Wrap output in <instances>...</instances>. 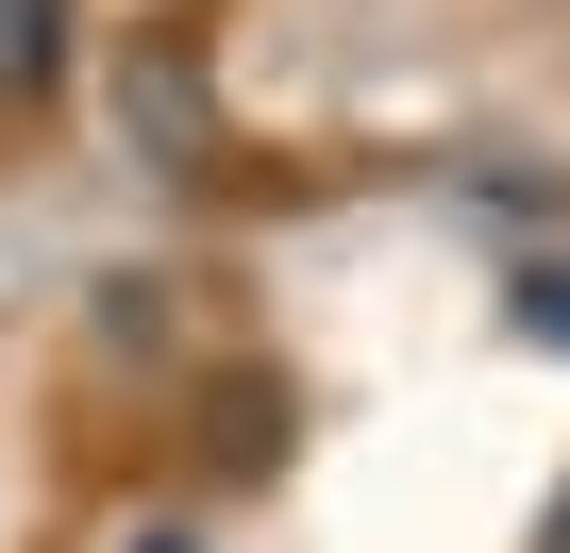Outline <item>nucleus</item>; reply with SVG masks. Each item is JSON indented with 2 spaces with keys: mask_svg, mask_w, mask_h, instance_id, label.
I'll return each instance as SVG.
<instances>
[{
  "mask_svg": "<svg viewBox=\"0 0 570 553\" xmlns=\"http://www.w3.org/2000/svg\"><path fill=\"white\" fill-rule=\"evenodd\" d=\"M135 135H168V151L202 135V68L185 51H135Z\"/></svg>",
  "mask_w": 570,
  "mask_h": 553,
  "instance_id": "nucleus-1",
  "label": "nucleus"
},
{
  "mask_svg": "<svg viewBox=\"0 0 570 553\" xmlns=\"http://www.w3.org/2000/svg\"><path fill=\"white\" fill-rule=\"evenodd\" d=\"M51 18H68V0H0V85H18V101H35V85H51V51H68Z\"/></svg>",
  "mask_w": 570,
  "mask_h": 553,
  "instance_id": "nucleus-2",
  "label": "nucleus"
},
{
  "mask_svg": "<svg viewBox=\"0 0 570 553\" xmlns=\"http://www.w3.org/2000/svg\"><path fill=\"white\" fill-rule=\"evenodd\" d=\"M520 336H570V268H520Z\"/></svg>",
  "mask_w": 570,
  "mask_h": 553,
  "instance_id": "nucleus-3",
  "label": "nucleus"
},
{
  "mask_svg": "<svg viewBox=\"0 0 570 553\" xmlns=\"http://www.w3.org/2000/svg\"><path fill=\"white\" fill-rule=\"evenodd\" d=\"M537 553H570V486H553V536H537Z\"/></svg>",
  "mask_w": 570,
  "mask_h": 553,
  "instance_id": "nucleus-4",
  "label": "nucleus"
},
{
  "mask_svg": "<svg viewBox=\"0 0 570 553\" xmlns=\"http://www.w3.org/2000/svg\"><path fill=\"white\" fill-rule=\"evenodd\" d=\"M135 553H202V536H135Z\"/></svg>",
  "mask_w": 570,
  "mask_h": 553,
  "instance_id": "nucleus-5",
  "label": "nucleus"
}]
</instances>
